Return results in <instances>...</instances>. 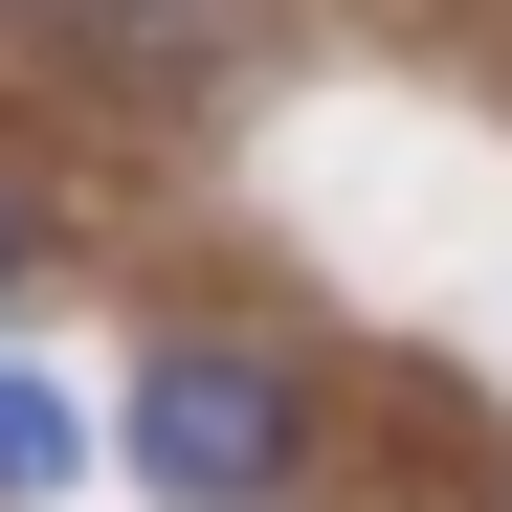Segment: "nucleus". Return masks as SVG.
Masks as SVG:
<instances>
[{
  "label": "nucleus",
  "instance_id": "f03ea898",
  "mask_svg": "<svg viewBox=\"0 0 512 512\" xmlns=\"http://www.w3.org/2000/svg\"><path fill=\"white\" fill-rule=\"evenodd\" d=\"M67 468H90V401L0 357V512H23V490H67Z\"/></svg>",
  "mask_w": 512,
  "mask_h": 512
},
{
  "label": "nucleus",
  "instance_id": "f257e3e1",
  "mask_svg": "<svg viewBox=\"0 0 512 512\" xmlns=\"http://www.w3.org/2000/svg\"><path fill=\"white\" fill-rule=\"evenodd\" d=\"M112 446H134L156 512H268V490H290V379H268V357H156Z\"/></svg>",
  "mask_w": 512,
  "mask_h": 512
},
{
  "label": "nucleus",
  "instance_id": "7ed1b4c3",
  "mask_svg": "<svg viewBox=\"0 0 512 512\" xmlns=\"http://www.w3.org/2000/svg\"><path fill=\"white\" fill-rule=\"evenodd\" d=\"M0 290H23V201H0Z\"/></svg>",
  "mask_w": 512,
  "mask_h": 512
}]
</instances>
